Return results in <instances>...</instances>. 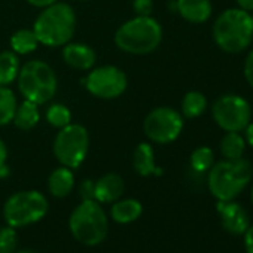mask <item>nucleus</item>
<instances>
[{
  "mask_svg": "<svg viewBox=\"0 0 253 253\" xmlns=\"http://www.w3.org/2000/svg\"><path fill=\"white\" fill-rule=\"evenodd\" d=\"M213 39L216 45L228 54H240L253 41V21L247 11L229 8L223 11L213 24Z\"/></svg>",
  "mask_w": 253,
  "mask_h": 253,
  "instance_id": "f257e3e1",
  "label": "nucleus"
},
{
  "mask_svg": "<svg viewBox=\"0 0 253 253\" xmlns=\"http://www.w3.org/2000/svg\"><path fill=\"white\" fill-rule=\"evenodd\" d=\"M252 174V164L244 158L214 163L209 170V189L217 201H231L244 191Z\"/></svg>",
  "mask_w": 253,
  "mask_h": 253,
  "instance_id": "f03ea898",
  "label": "nucleus"
},
{
  "mask_svg": "<svg viewBox=\"0 0 253 253\" xmlns=\"http://www.w3.org/2000/svg\"><path fill=\"white\" fill-rule=\"evenodd\" d=\"M76 29V14L67 3H54L39 14L33 32L39 43L51 48L64 46L70 42Z\"/></svg>",
  "mask_w": 253,
  "mask_h": 253,
  "instance_id": "7ed1b4c3",
  "label": "nucleus"
},
{
  "mask_svg": "<svg viewBox=\"0 0 253 253\" xmlns=\"http://www.w3.org/2000/svg\"><path fill=\"white\" fill-rule=\"evenodd\" d=\"M163 41V29L152 17H139L124 23L115 33V45L134 55L154 52Z\"/></svg>",
  "mask_w": 253,
  "mask_h": 253,
  "instance_id": "20e7f679",
  "label": "nucleus"
},
{
  "mask_svg": "<svg viewBox=\"0 0 253 253\" xmlns=\"http://www.w3.org/2000/svg\"><path fill=\"white\" fill-rule=\"evenodd\" d=\"M69 228L79 243L85 246H97L106 238L109 222L98 201L82 200L70 214Z\"/></svg>",
  "mask_w": 253,
  "mask_h": 253,
  "instance_id": "39448f33",
  "label": "nucleus"
},
{
  "mask_svg": "<svg viewBox=\"0 0 253 253\" xmlns=\"http://www.w3.org/2000/svg\"><path fill=\"white\" fill-rule=\"evenodd\" d=\"M18 88L23 97L39 104L48 103L57 92V75L49 64L41 60L27 61L18 73Z\"/></svg>",
  "mask_w": 253,
  "mask_h": 253,
  "instance_id": "423d86ee",
  "label": "nucleus"
},
{
  "mask_svg": "<svg viewBox=\"0 0 253 253\" xmlns=\"http://www.w3.org/2000/svg\"><path fill=\"white\" fill-rule=\"evenodd\" d=\"M49 204L38 191H21L11 195L3 206V217L12 228H23L39 222L48 213Z\"/></svg>",
  "mask_w": 253,
  "mask_h": 253,
  "instance_id": "0eeeda50",
  "label": "nucleus"
},
{
  "mask_svg": "<svg viewBox=\"0 0 253 253\" xmlns=\"http://www.w3.org/2000/svg\"><path fill=\"white\" fill-rule=\"evenodd\" d=\"M89 149V136L84 125L69 124L60 128L54 140V155L58 163L69 169H78L85 161Z\"/></svg>",
  "mask_w": 253,
  "mask_h": 253,
  "instance_id": "6e6552de",
  "label": "nucleus"
},
{
  "mask_svg": "<svg viewBox=\"0 0 253 253\" xmlns=\"http://www.w3.org/2000/svg\"><path fill=\"white\" fill-rule=\"evenodd\" d=\"M211 116L220 130L241 133L252 121V107L244 97L225 94L213 103Z\"/></svg>",
  "mask_w": 253,
  "mask_h": 253,
  "instance_id": "1a4fd4ad",
  "label": "nucleus"
},
{
  "mask_svg": "<svg viewBox=\"0 0 253 253\" xmlns=\"http://www.w3.org/2000/svg\"><path fill=\"white\" fill-rule=\"evenodd\" d=\"M143 130L151 142L169 145L180 136L183 130V116L173 107H157L148 113Z\"/></svg>",
  "mask_w": 253,
  "mask_h": 253,
  "instance_id": "9d476101",
  "label": "nucleus"
},
{
  "mask_svg": "<svg viewBox=\"0 0 253 253\" xmlns=\"http://www.w3.org/2000/svg\"><path fill=\"white\" fill-rule=\"evenodd\" d=\"M128 85L126 75L116 66H100L85 78V88L89 94L103 100L118 98Z\"/></svg>",
  "mask_w": 253,
  "mask_h": 253,
  "instance_id": "9b49d317",
  "label": "nucleus"
},
{
  "mask_svg": "<svg viewBox=\"0 0 253 253\" xmlns=\"http://www.w3.org/2000/svg\"><path fill=\"white\" fill-rule=\"evenodd\" d=\"M223 229L234 235H241L249 228V214L241 204L231 201H217L216 204Z\"/></svg>",
  "mask_w": 253,
  "mask_h": 253,
  "instance_id": "f8f14e48",
  "label": "nucleus"
},
{
  "mask_svg": "<svg viewBox=\"0 0 253 253\" xmlns=\"http://www.w3.org/2000/svg\"><path fill=\"white\" fill-rule=\"evenodd\" d=\"M63 58L67 66L76 70H89L97 61V54L85 43H66L63 48Z\"/></svg>",
  "mask_w": 253,
  "mask_h": 253,
  "instance_id": "ddd939ff",
  "label": "nucleus"
},
{
  "mask_svg": "<svg viewBox=\"0 0 253 253\" xmlns=\"http://www.w3.org/2000/svg\"><path fill=\"white\" fill-rule=\"evenodd\" d=\"M174 6L179 15L192 24L206 23L213 12L210 0H176Z\"/></svg>",
  "mask_w": 253,
  "mask_h": 253,
  "instance_id": "4468645a",
  "label": "nucleus"
},
{
  "mask_svg": "<svg viewBox=\"0 0 253 253\" xmlns=\"http://www.w3.org/2000/svg\"><path fill=\"white\" fill-rule=\"evenodd\" d=\"M124 194V180L116 173H107L94 182V200L98 203H115Z\"/></svg>",
  "mask_w": 253,
  "mask_h": 253,
  "instance_id": "2eb2a0df",
  "label": "nucleus"
},
{
  "mask_svg": "<svg viewBox=\"0 0 253 253\" xmlns=\"http://www.w3.org/2000/svg\"><path fill=\"white\" fill-rule=\"evenodd\" d=\"M133 167L137 174L148 177V176H161L163 169L155 164V154L154 148L149 143H140L133 154Z\"/></svg>",
  "mask_w": 253,
  "mask_h": 253,
  "instance_id": "dca6fc26",
  "label": "nucleus"
},
{
  "mask_svg": "<svg viewBox=\"0 0 253 253\" xmlns=\"http://www.w3.org/2000/svg\"><path fill=\"white\" fill-rule=\"evenodd\" d=\"M73 186H75V176H73L72 169L61 166L49 174L48 189L51 195H54L55 198L67 197L72 192Z\"/></svg>",
  "mask_w": 253,
  "mask_h": 253,
  "instance_id": "f3484780",
  "label": "nucleus"
},
{
  "mask_svg": "<svg viewBox=\"0 0 253 253\" xmlns=\"http://www.w3.org/2000/svg\"><path fill=\"white\" fill-rule=\"evenodd\" d=\"M143 213V206L140 201L134 198H126V200H118L112 206L110 214L112 219L118 223H131L137 220Z\"/></svg>",
  "mask_w": 253,
  "mask_h": 253,
  "instance_id": "a211bd4d",
  "label": "nucleus"
},
{
  "mask_svg": "<svg viewBox=\"0 0 253 253\" xmlns=\"http://www.w3.org/2000/svg\"><path fill=\"white\" fill-rule=\"evenodd\" d=\"M39 119H41V115H39L38 104L33 103V101L26 100L20 106H17L12 122L15 124L17 128H20L23 131H27V130L35 128V126L38 125V122H39Z\"/></svg>",
  "mask_w": 253,
  "mask_h": 253,
  "instance_id": "6ab92c4d",
  "label": "nucleus"
},
{
  "mask_svg": "<svg viewBox=\"0 0 253 253\" xmlns=\"http://www.w3.org/2000/svg\"><path fill=\"white\" fill-rule=\"evenodd\" d=\"M246 139L244 136H241V133L228 131L220 139L219 149L225 160H240L246 152Z\"/></svg>",
  "mask_w": 253,
  "mask_h": 253,
  "instance_id": "aec40b11",
  "label": "nucleus"
},
{
  "mask_svg": "<svg viewBox=\"0 0 253 253\" xmlns=\"http://www.w3.org/2000/svg\"><path fill=\"white\" fill-rule=\"evenodd\" d=\"M20 73V60L14 51L0 52V86L11 85Z\"/></svg>",
  "mask_w": 253,
  "mask_h": 253,
  "instance_id": "412c9836",
  "label": "nucleus"
},
{
  "mask_svg": "<svg viewBox=\"0 0 253 253\" xmlns=\"http://www.w3.org/2000/svg\"><path fill=\"white\" fill-rule=\"evenodd\" d=\"M207 109V98L200 91H189L182 100V116L194 119L201 116Z\"/></svg>",
  "mask_w": 253,
  "mask_h": 253,
  "instance_id": "4be33fe9",
  "label": "nucleus"
},
{
  "mask_svg": "<svg viewBox=\"0 0 253 253\" xmlns=\"http://www.w3.org/2000/svg\"><path fill=\"white\" fill-rule=\"evenodd\" d=\"M38 45H39V41L33 30L23 29V30L15 32L11 36V49L15 54H20V55L30 54L38 48Z\"/></svg>",
  "mask_w": 253,
  "mask_h": 253,
  "instance_id": "5701e85b",
  "label": "nucleus"
},
{
  "mask_svg": "<svg viewBox=\"0 0 253 253\" xmlns=\"http://www.w3.org/2000/svg\"><path fill=\"white\" fill-rule=\"evenodd\" d=\"M17 97L8 86H0V126L12 122L17 110Z\"/></svg>",
  "mask_w": 253,
  "mask_h": 253,
  "instance_id": "b1692460",
  "label": "nucleus"
},
{
  "mask_svg": "<svg viewBox=\"0 0 253 253\" xmlns=\"http://www.w3.org/2000/svg\"><path fill=\"white\" fill-rule=\"evenodd\" d=\"M189 163L192 170H195L197 173L209 171L210 167L214 164V154L209 146H200L191 154Z\"/></svg>",
  "mask_w": 253,
  "mask_h": 253,
  "instance_id": "393cba45",
  "label": "nucleus"
},
{
  "mask_svg": "<svg viewBox=\"0 0 253 253\" xmlns=\"http://www.w3.org/2000/svg\"><path fill=\"white\" fill-rule=\"evenodd\" d=\"M46 121L55 128H64L66 125L72 124V112L66 104L55 103L51 104L46 110Z\"/></svg>",
  "mask_w": 253,
  "mask_h": 253,
  "instance_id": "a878e982",
  "label": "nucleus"
},
{
  "mask_svg": "<svg viewBox=\"0 0 253 253\" xmlns=\"http://www.w3.org/2000/svg\"><path fill=\"white\" fill-rule=\"evenodd\" d=\"M17 247V234L12 226L0 229V253H14Z\"/></svg>",
  "mask_w": 253,
  "mask_h": 253,
  "instance_id": "bb28decb",
  "label": "nucleus"
},
{
  "mask_svg": "<svg viewBox=\"0 0 253 253\" xmlns=\"http://www.w3.org/2000/svg\"><path fill=\"white\" fill-rule=\"evenodd\" d=\"M133 9L139 17H151L154 11V2L152 0H134Z\"/></svg>",
  "mask_w": 253,
  "mask_h": 253,
  "instance_id": "cd10ccee",
  "label": "nucleus"
},
{
  "mask_svg": "<svg viewBox=\"0 0 253 253\" xmlns=\"http://www.w3.org/2000/svg\"><path fill=\"white\" fill-rule=\"evenodd\" d=\"M244 78L246 82L253 88V49L247 54L244 61Z\"/></svg>",
  "mask_w": 253,
  "mask_h": 253,
  "instance_id": "c85d7f7f",
  "label": "nucleus"
},
{
  "mask_svg": "<svg viewBox=\"0 0 253 253\" xmlns=\"http://www.w3.org/2000/svg\"><path fill=\"white\" fill-rule=\"evenodd\" d=\"M81 197L82 200H94V182L85 180L81 185Z\"/></svg>",
  "mask_w": 253,
  "mask_h": 253,
  "instance_id": "c756f323",
  "label": "nucleus"
},
{
  "mask_svg": "<svg viewBox=\"0 0 253 253\" xmlns=\"http://www.w3.org/2000/svg\"><path fill=\"white\" fill-rule=\"evenodd\" d=\"M244 247L246 253H253V225L249 226L244 232Z\"/></svg>",
  "mask_w": 253,
  "mask_h": 253,
  "instance_id": "7c9ffc66",
  "label": "nucleus"
},
{
  "mask_svg": "<svg viewBox=\"0 0 253 253\" xmlns=\"http://www.w3.org/2000/svg\"><path fill=\"white\" fill-rule=\"evenodd\" d=\"M27 2L32 5V6H36V8H48L54 3H57L58 0H27Z\"/></svg>",
  "mask_w": 253,
  "mask_h": 253,
  "instance_id": "2f4dec72",
  "label": "nucleus"
},
{
  "mask_svg": "<svg viewBox=\"0 0 253 253\" xmlns=\"http://www.w3.org/2000/svg\"><path fill=\"white\" fill-rule=\"evenodd\" d=\"M6 160H8V148H6L5 142L0 139V169L6 166Z\"/></svg>",
  "mask_w": 253,
  "mask_h": 253,
  "instance_id": "473e14b6",
  "label": "nucleus"
},
{
  "mask_svg": "<svg viewBox=\"0 0 253 253\" xmlns=\"http://www.w3.org/2000/svg\"><path fill=\"white\" fill-rule=\"evenodd\" d=\"M246 134H244V139H246V143L249 145V146H252L253 148V121H250L249 122V125L246 126Z\"/></svg>",
  "mask_w": 253,
  "mask_h": 253,
  "instance_id": "72a5a7b5",
  "label": "nucleus"
},
{
  "mask_svg": "<svg viewBox=\"0 0 253 253\" xmlns=\"http://www.w3.org/2000/svg\"><path fill=\"white\" fill-rule=\"evenodd\" d=\"M235 2H237L240 9L247 11V12L253 11V0H235Z\"/></svg>",
  "mask_w": 253,
  "mask_h": 253,
  "instance_id": "f704fd0d",
  "label": "nucleus"
},
{
  "mask_svg": "<svg viewBox=\"0 0 253 253\" xmlns=\"http://www.w3.org/2000/svg\"><path fill=\"white\" fill-rule=\"evenodd\" d=\"M18 253H36V252H33V250H21Z\"/></svg>",
  "mask_w": 253,
  "mask_h": 253,
  "instance_id": "c9c22d12",
  "label": "nucleus"
},
{
  "mask_svg": "<svg viewBox=\"0 0 253 253\" xmlns=\"http://www.w3.org/2000/svg\"><path fill=\"white\" fill-rule=\"evenodd\" d=\"M252 203H253V186H252Z\"/></svg>",
  "mask_w": 253,
  "mask_h": 253,
  "instance_id": "e433bc0d",
  "label": "nucleus"
},
{
  "mask_svg": "<svg viewBox=\"0 0 253 253\" xmlns=\"http://www.w3.org/2000/svg\"><path fill=\"white\" fill-rule=\"evenodd\" d=\"M250 15H252V21H253V11H252V14H250Z\"/></svg>",
  "mask_w": 253,
  "mask_h": 253,
  "instance_id": "4c0bfd02",
  "label": "nucleus"
}]
</instances>
